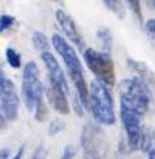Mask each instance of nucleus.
Listing matches in <instances>:
<instances>
[{
  "label": "nucleus",
  "mask_w": 155,
  "mask_h": 159,
  "mask_svg": "<svg viewBox=\"0 0 155 159\" xmlns=\"http://www.w3.org/2000/svg\"><path fill=\"white\" fill-rule=\"evenodd\" d=\"M80 143L84 152V159H101L107 149L105 133L99 125L88 121L80 134Z\"/></svg>",
  "instance_id": "obj_5"
},
{
  "label": "nucleus",
  "mask_w": 155,
  "mask_h": 159,
  "mask_svg": "<svg viewBox=\"0 0 155 159\" xmlns=\"http://www.w3.org/2000/svg\"><path fill=\"white\" fill-rule=\"evenodd\" d=\"M41 59L46 68V72H48V81L58 84L68 91V83L65 80V74H64L63 68L58 64L57 58L51 54L49 51H46V52H41Z\"/></svg>",
  "instance_id": "obj_11"
},
{
  "label": "nucleus",
  "mask_w": 155,
  "mask_h": 159,
  "mask_svg": "<svg viewBox=\"0 0 155 159\" xmlns=\"http://www.w3.org/2000/svg\"><path fill=\"white\" fill-rule=\"evenodd\" d=\"M46 153H48L46 148L41 145V146H38L35 149L34 155H32V159H46Z\"/></svg>",
  "instance_id": "obj_23"
},
{
  "label": "nucleus",
  "mask_w": 155,
  "mask_h": 159,
  "mask_svg": "<svg viewBox=\"0 0 155 159\" xmlns=\"http://www.w3.org/2000/svg\"><path fill=\"white\" fill-rule=\"evenodd\" d=\"M9 119L6 117V114L3 113V111H2V110H0V130H4L6 129V127H7V123H9Z\"/></svg>",
  "instance_id": "obj_24"
},
{
  "label": "nucleus",
  "mask_w": 155,
  "mask_h": 159,
  "mask_svg": "<svg viewBox=\"0 0 155 159\" xmlns=\"http://www.w3.org/2000/svg\"><path fill=\"white\" fill-rule=\"evenodd\" d=\"M103 2H105V4L107 6V9L110 12H113L119 17L125 16V9H123L122 0H103Z\"/></svg>",
  "instance_id": "obj_16"
},
{
  "label": "nucleus",
  "mask_w": 155,
  "mask_h": 159,
  "mask_svg": "<svg viewBox=\"0 0 155 159\" xmlns=\"http://www.w3.org/2000/svg\"><path fill=\"white\" fill-rule=\"evenodd\" d=\"M74 156H76V148L73 146V145H67V146L64 148L61 159H73Z\"/></svg>",
  "instance_id": "obj_22"
},
{
  "label": "nucleus",
  "mask_w": 155,
  "mask_h": 159,
  "mask_svg": "<svg viewBox=\"0 0 155 159\" xmlns=\"http://www.w3.org/2000/svg\"><path fill=\"white\" fill-rule=\"evenodd\" d=\"M6 61L12 68H21L22 57L13 48H6Z\"/></svg>",
  "instance_id": "obj_15"
},
{
  "label": "nucleus",
  "mask_w": 155,
  "mask_h": 159,
  "mask_svg": "<svg viewBox=\"0 0 155 159\" xmlns=\"http://www.w3.org/2000/svg\"><path fill=\"white\" fill-rule=\"evenodd\" d=\"M120 120L125 129L126 139H128V146L130 151H136L141 146V138H142V127H141L139 116L130 110L120 107Z\"/></svg>",
  "instance_id": "obj_8"
},
{
  "label": "nucleus",
  "mask_w": 155,
  "mask_h": 159,
  "mask_svg": "<svg viewBox=\"0 0 155 159\" xmlns=\"http://www.w3.org/2000/svg\"><path fill=\"white\" fill-rule=\"evenodd\" d=\"M52 45H54L55 51L58 52V55L63 58L64 64H65V68H67V71H68L70 80H71L73 85L76 88V96L80 98V101L83 103L84 107H87L88 96H90V87L86 83L83 65L80 62L74 48L58 34L52 35Z\"/></svg>",
  "instance_id": "obj_1"
},
{
  "label": "nucleus",
  "mask_w": 155,
  "mask_h": 159,
  "mask_svg": "<svg viewBox=\"0 0 155 159\" xmlns=\"http://www.w3.org/2000/svg\"><path fill=\"white\" fill-rule=\"evenodd\" d=\"M23 151H25V146H21L19 148V151H17V153L15 156H13L12 159H22V155H23Z\"/></svg>",
  "instance_id": "obj_26"
},
{
  "label": "nucleus",
  "mask_w": 155,
  "mask_h": 159,
  "mask_svg": "<svg viewBox=\"0 0 155 159\" xmlns=\"http://www.w3.org/2000/svg\"><path fill=\"white\" fill-rule=\"evenodd\" d=\"M126 64H128V67H129L135 74H138L139 78L142 80V81H145L149 87H155V74L147 64L142 62V61L132 59V58L126 59Z\"/></svg>",
  "instance_id": "obj_12"
},
{
  "label": "nucleus",
  "mask_w": 155,
  "mask_h": 159,
  "mask_svg": "<svg viewBox=\"0 0 155 159\" xmlns=\"http://www.w3.org/2000/svg\"><path fill=\"white\" fill-rule=\"evenodd\" d=\"M84 62L87 64L88 70L96 75L97 80L103 81L109 87L115 85V65L110 58L109 52H99L96 49L87 48L83 52Z\"/></svg>",
  "instance_id": "obj_6"
},
{
  "label": "nucleus",
  "mask_w": 155,
  "mask_h": 159,
  "mask_svg": "<svg viewBox=\"0 0 155 159\" xmlns=\"http://www.w3.org/2000/svg\"><path fill=\"white\" fill-rule=\"evenodd\" d=\"M44 84L39 75V68L36 62L29 61L23 67L22 74V97L25 101L26 109L29 111H35V107L39 101L44 100Z\"/></svg>",
  "instance_id": "obj_4"
},
{
  "label": "nucleus",
  "mask_w": 155,
  "mask_h": 159,
  "mask_svg": "<svg viewBox=\"0 0 155 159\" xmlns=\"http://www.w3.org/2000/svg\"><path fill=\"white\" fill-rule=\"evenodd\" d=\"M143 30L147 34V38L151 43V46L155 49V19H148L143 23Z\"/></svg>",
  "instance_id": "obj_17"
},
{
  "label": "nucleus",
  "mask_w": 155,
  "mask_h": 159,
  "mask_svg": "<svg viewBox=\"0 0 155 159\" xmlns=\"http://www.w3.org/2000/svg\"><path fill=\"white\" fill-rule=\"evenodd\" d=\"M55 19L58 22V25L61 28V30L64 32V35L68 38V41L73 42L80 51H83L84 39H83V35L80 34V29H78V26H77V23L74 22V19L68 13L64 12L63 9H58L55 12Z\"/></svg>",
  "instance_id": "obj_9"
},
{
  "label": "nucleus",
  "mask_w": 155,
  "mask_h": 159,
  "mask_svg": "<svg viewBox=\"0 0 155 159\" xmlns=\"http://www.w3.org/2000/svg\"><path fill=\"white\" fill-rule=\"evenodd\" d=\"M64 127H65L64 120H61V119H54V120L49 123V126H48V134H49V136H55V134H58L59 132H63Z\"/></svg>",
  "instance_id": "obj_20"
},
{
  "label": "nucleus",
  "mask_w": 155,
  "mask_h": 159,
  "mask_svg": "<svg viewBox=\"0 0 155 159\" xmlns=\"http://www.w3.org/2000/svg\"><path fill=\"white\" fill-rule=\"evenodd\" d=\"M10 151L9 149H0V159H9Z\"/></svg>",
  "instance_id": "obj_25"
},
{
  "label": "nucleus",
  "mask_w": 155,
  "mask_h": 159,
  "mask_svg": "<svg viewBox=\"0 0 155 159\" xmlns=\"http://www.w3.org/2000/svg\"><path fill=\"white\" fill-rule=\"evenodd\" d=\"M88 107L93 114V119L103 126H112L116 121L115 116V104L109 85L100 80H93L90 83V96H88Z\"/></svg>",
  "instance_id": "obj_3"
},
{
  "label": "nucleus",
  "mask_w": 155,
  "mask_h": 159,
  "mask_svg": "<svg viewBox=\"0 0 155 159\" xmlns=\"http://www.w3.org/2000/svg\"><path fill=\"white\" fill-rule=\"evenodd\" d=\"M148 153H149V155H148V159H155V148L154 149H151Z\"/></svg>",
  "instance_id": "obj_29"
},
{
  "label": "nucleus",
  "mask_w": 155,
  "mask_h": 159,
  "mask_svg": "<svg viewBox=\"0 0 155 159\" xmlns=\"http://www.w3.org/2000/svg\"><path fill=\"white\" fill-rule=\"evenodd\" d=\"M0 110L10 121L16 120L19 111V96L13 81L4 75L2 68H0Z\"/></svg>",
  "instance_id": "obj_7"
},
{
  "label": "nucleus",
  "mask_w": 155,
  "mask_h": 159,
  "mask_svg": "<svg viewBox=\"0 0 155 159\" xmlns=\"http://www.w3.org/2000/svg\"><path fill=\"white\" fill-rule=\"evenodd\" d=\"M32 43H34L35 49L39 51V52H46L51 48V43L46 38V35L42 34V32H38V30L32 34Z\"/></svg>",
  "instance_id": "obj_14"
},
{
  "label": "nucleus",
  "mask_w": 155,
  "mask_h": 159,
  "mask_svg": "<svg viewBox=\"0 0 155 159\" xmlns=\"http://www.w3.org/2000/svg\"><path fill=\"white\" fill-rule=\"evenodd\" d=\"M46 97L49 100V104L52 106V109L59 114H68L70 113V106H68V98L67 94L68 91L65 88L55 83H49L48 81V87L45 90Z\"/></svg>",
  "instance_id": "obj_10"
},
{
  "label": "nucleus",
  "mask_w": 155,
  "mask_h": 159,
  "mask_svg": "<svg viewBox=\"0 0 155 159\" xmlns=\"http://www.w3.org/2000/svg\"><path fill=\"white\" fill-rule=\"evenodd\" d=\"M48 114H49V111H48V107H46L45 101L42 100L39 101L38 104H36V107H35V119H36V121H45L46 119H48Z\"/></svg>",
  "instance_id": "obj_19"
},
{
  "label": "nucleus",
  "mask_w": 155,
  "mask_h": 159,
  "mask_svg": "<svg viewBox=\"0 0 155 159\" xmlns=\"http://www.w3.org/2000/svg\"><path fill=\"white\" fill-rule=\"evenodd\" d=\"M15 23V17L10 15H0V34L4 32L6 29L12 28Z\"/></svg>",
  "instance_id": "obj_21"
},
{
  "label": "nucleus",
  "mask_w": 155,
  "mask_h": 159,
  "mask_svg": "<svg viewBox=\"0 0 155 159\" xmlns=\"http://www.w3.org/2000/svg\"><path fill=\"white\" fill-rule=\"evenodd\" d=\"M119 96H120V107L134 111L139 117L143 116L149 109L151 90L149 85L139 77L122 80L119 84Z\"/></svg>",
  "instance_id": "obj_2"
},
{
  "label": "nucleus",
  "mask_w": 155,
  "mask_h": 159,
  "mask_svg": "<svg viewBox=\"0 0 155 159\" xmlns=\"http://www.w3.org/2000/svg\"><path fill=\"white\" fill-rule=\"evenodd\" d=\"M145 3L148 4V7L155 9V0H145Z\"/></svg>",
  "instance_id": "obj_27"
},
{
  "label": "nucleus",
  "mask_w": 155,
  "mask_h": 159,
  "mask_svg": "<svg viewBox=\"0 0 155 159\" xmlns=\"http://www.w3.org/2000/svg\"><path fill=\"white\" fill-rule=\"evenodd\" d=\"M126 4L129 6L135 17L138 19L139 23H143V16H142V7H141V0H125Z\"/></svg>",
  "instance_id": "obj_18"
},
{
  "label": "nucleus",
  "mask_w": 155,
  "mask_h": 159,
  "mask_svg": "<svg viewBox=\"0 0 155 159\" xmlns=\"http://www.w3.org/2000/svg\"><path fill=\"white\" fill-rule=\"evenodd\" d=\"M49 2H52V3H57L58 6H61V7H64L65 4H64V0H49Z\"/></svg>",
  "instance_id": "obj_28"
},
{
  "label": "nucleus",
  "mask_w": 155,
  "mask_h": 159,
  "mask_svg": "<svg viewBox=\"0 0 155 159\" xmlns=\"http://www.w3.org/2000/svg\"><path fill=\"white\" fill-rule=\"evenodd\" d=\"M97 39L100 42L101 49L105 52H112V48H113V38H112V32H110L107 28H100L97 30Z\"/></svg>",
  "instance_id": "obj_13"
}]
</instances>
